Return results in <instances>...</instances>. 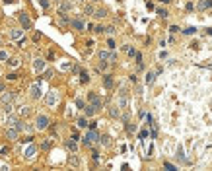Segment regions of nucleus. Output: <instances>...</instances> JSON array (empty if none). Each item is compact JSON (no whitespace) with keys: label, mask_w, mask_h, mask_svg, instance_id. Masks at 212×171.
I'll use <instances>...</instances> for the list:
<instances>
[{"label":"nucleus","mask_w":212,"mask_h":171,"mask_svg":"<svg viewBox=\"0 0 212 171\" xmlns=\"http://www.w3.org/2000/svg\"><path fill=\"white\" fill-rule=\"evenodd\" d=\"M92 142H99V134L95 132L94 128H92L90 132L84 136V144H86V146H92Z\"/></svg>","instance_id":"f257e3e1"},{"label":"nucleus","mask_w":212,"mask_h":171,"mask_svg":"<svg viewBox=\"0 0 212 171\" xmlns=\"http://www.w3.org/2000/svg\"><path fill=\"white\" fill-rule=\"evenodd\" d=\"M47 126H49V117L39 115V117H37V125H35V128H37V130H45Z\"/></svg>","instance_id":"f03ea898"},{"label":"nucleus","mask_w":212,"mask_h":171,"mask_svg":"<svg viewBox=\"0 0 212 171\" xmlns=\"http://www.w3.org/2000/svg\"><path fill=\"white\" fill-rule=\"evenodd\" d=\"M88 99H90V103L95 107V109H101V97H99L97 93H94V92H92L90 95H88Z\"/></svg>","instance_id":"7ed1b4c3"},{"label":"nucleus","mask_w":212,"mask_h":171,"mask_svg":"<svg viewBox=\"0 0 212 171\" xmlns=\"http://www.w3.org/2000/svg\"><path fill=\"white\" fill-rule=\"evenodd\" d=\"M19 23L24 25V29H29V27H31V19H29V16L25 14V12H19Z\"/></svg>","instance_id":"20e7f679"},{"label":"nucleus","mask_w":212,"mask_h":171,"mask_svg":"<svg viewBox=\"0 0 212 171\" xmlns=\"http://www.w3.org/2000/svg\"><path fill=\"white\" fill-rule=\"evenodd\" d=\"M29 93H31L33 99H39V97H41V88H39V84H33V86H31V92H29Z\"/></svg>","instance_id":"39448f33"},{"label":"nucleus","mask_w":212,"mask_h":171,"mask_svg":"<svg viewBox=\"0 0 212 171\" xmlns=\"http://www.w3.org/2000/svg\"><path fill=\"white\" fill-rule=\"evenodd\" d=\"M18 132H19V130L16 128V126H14V128H8V130H6V138H8V140H18Z\"/></svg>","instance_id":"423d86ee"},{"label":"nucleus","mask_w":212,"mask_h":171,"mask_svg":"<svg viewBox=\"0 0 212 171\" xmlns=\"http://www.w3.org/2000/svg\"><path fill=\"white\" fill-rule=\"evenodd\" d=\"M70 25H72L74 29H78V31H84V27H86L82 19H70Z\"/></svg>","instance_id":"0eeeda50"},{"label":"nucleus","mask_w":212,"mask_h":171,"mask_svg":"<svg viewBox=\"0 0 212 171\" xmlns=\"http://www.w3.org/2000/svg\"><path fill=\"white\" fill-rule=\"evenodd\" d=\"M103 86H105L107 89L113 88V78H111V74H105V76H103Z\"/></svg>","instance_id":"6e6552de"},{"label":"nucleus","mask_w":212,"mask_h":171,"mask_svg":"<svg viewBox=\"0 0 212 171\" xmlns=\"http://www.w3.org/2000/svg\"><path fill=\"white\" fill-rule=\"evenodd\" d=\"M212 8V0H200L198 2V10H208Z\"/></svg>","instance_id":"1a4fd4ad"},{"label":"nucleus","mask_w":212,"mask_h":171,"mask_svg":"<svg viewBox=\"0 0 212 171\" xmlns=\"http://www.w3.org/2000/svg\"><path fill=\"white\" fill-rule=\"evenodd\" d=\"M109 115L113 117V119H119V117H121V111H119V107H109Z\"/></svg>","instance_id":"9d476101"},{"label":"nucleus","mask_w":212,"mask_h":171,"mask_svg":"<svg viewBox=\"0 0 212 171\" xmlns=\"http://www.w3.org/2000/svg\"><path fill=\"white\" fill-rule=\"evenodd\" d=\"M66 148L70 150V152H76L78 150V146H76V140H66V144H64Z\"/></svg>","instance_id":"9b49d317"},{"label":"nucleus","mask_w":212,"mask_h":171,"mask_svg":"<svg viewBox=\"0 0 212 171\" xmlns=\"http://www.w3.org/2000/svg\"><path fill=\"white\" fill-rule=\"evenodd\" d=\"M16 99V93H4V95H2V101L4 103H12Z\"/></svg>","instance_id":"f8f14e48"},{"label":"nucleus","mask_w":212,"mask_h":171,"mask_svg":"<svg viewBox=\"0 0 212 171\" xmlns=\"http://www.w3.org/2000/svg\"><path fill=\"white\" fill-rule=\"evenodd\" d=\"M57 99H58V97H57V93H55V92H51V93L47 95V103H49V105H55V103H57Z\"/></svg>","instance_id":"ddd939ff"},{"label":"nucleus","mask_w":212,"mask_h":171,"mask_svg":"<svg viewBox=\"0 0 212 171\" xmlns=\"http://www.w3.org/2000/svg\"><path fill=\"white\" fill-rule=\"evenodd\" d=\"M35 152H37V148H35V146H29V148L25 150V157H27V159H31V157L35 156Z\"/></svg>","instance_id":"4468645a"},{"label":"nucleus","mask_w":212,"mask_h":171,"mask_svg":"<svg viewBox=\"0 0 212 171\" xmlns=\"http://www.w3.org/2000/svg\"><path fill=\"white\" fill-rule=\"evenodd\" d=\"M94 12H95V18H105V16H107V10H105V8H99V10H94Z\"/></svg>","instance_id":"2eb2a0df"},{"label":"nucleus","mask_w":212,"mask_h":171,"mask_svg":"<svg viewBox=\"0 0 212 171\" xmlns=\"http://www.w3.org/2000/svg\"><path fill=\"white\" fill-rule=\"evenodd\" d=\"M84 111H86V115H88V117H92V115H95L97 109H95L94 105H88V107H84Z\"/></svg>","instance_id":"dca6fc26"},{"label":"nucleus","mask_w":212,"mask_h":171,"mask_svg":"<svg viewBox=\"0 0 212 171\" xmlns=\"http://www.w3.org/2000/svg\"><path fill=\"white\" fill-rule=\"evenodd\" d=\"M80 163H82V162H80V157H78V156H72V157H70V165H72V167H80Z\"/></svg>","instance_id":"f3484780"},{"label":"nucleus","mask_w":212,"mask_h":171,"mask_svg":"<svg viewBox=\"0 0 212 171\" xmlns=\"http://www.w3.org/2000/svg\"><path fill=\"white\" fill-rule=\"evenodd\" d=\"M154 80H156V74H154V72H148V74H146V84L150 86V84H154Z\"/></svg>","instance_id":"a211bd4d"},{"label":"nucleus","mask_w":212,"mask_h":171,"mask_svg":"<svg viewBox=\"0 0 212 171\" xmlns=\"http://www.w3.org/2000/svg\"><path fill=\"white\" fill-rule=\"evenodd\" d=\"M99 142L103 144V146H109V144H111V138H109L107 134H105V136H99Z\"/></svg>","instance_id":"6ab92c4d"},{"label":"nucleus","mask_w":212,"mask_h":171,"mask_svg":"<svg viewBox=\"0 0 212 171\" xmlns=\"http://www.w3.org/2000/svg\"><path fill=\"white\" fill-rule=\"evenodd\" d=\"M70 8H72V6L68 4V2H61V8H58V12H68Z\"/></svg>","instance_id":"aec40b11"},{"label":"nucleus","mask_w":212,"mask_h":171,"mask_svg":"<svg viewBox=\"0 0 212 171\" xmlns=\"http://www.w3.org/2000/svg\"><path fill=\"white\" fill-rule=\"evenodd\" d=\"M19 115H29V107L27 105H22V107H19Z\"/></svg>","instance_id":"412c9836"},{"label":"nucleus","mask_w":212,"mask_h":171,"mask_svg":"<svg viewBox=\"0 0 212 171\" xmlns=\"http://www.w3.org/2000/svg\"><path fill=\"white\" fill-rule=\"evenodd\" d=\"M22 33H24L22 29H14V31H12V39H19L22 37Z\"/></svg>","instance_id":"4be33fe9"},{"label":"nucleus","mask_w":212,"mask_h":171,"mask_svg":"<svg viewBox=\"0 0 212 171\" xmlns=\"http://www.w3.org/2000/svg\"><path fill=\"white\" fill-rule=\"evenodd\" d=\"M78 126H80V128H86V126H88V120H86L84 117H82V119H78Z\"/></svg>","instance_id":"5701e85b"},{"label":"nucleus","mask_w":212,"mask_h":171,"mask_svg":"<svg viewBox=\"0 0 212 171\" xmlns=\"http://www.w3.org/2000/svg\"><path fill=\"white\" fill-rule=\"evenodd\" d=\"M43 66H45V62H43L41 58H39V60H35V70H43Z\"/></svg>","instance_id":"b1692460"},{"label":"nucleus","mask_w":212,"mask_h":171,"mask_svg":"<svg viewBox=\"0 0 212 171\" xmlns=\"http://www.w3.org/2000/svg\"><path fill=\"white\" fill-rule=\"evenodd\" d=\"M158 14H160V18H167V16H169V12H167V10H158Z\"/></svg>","instance_id":"393cba45"},{"label":"nucleus","mask_w":212,"mask_h":171,"mask_svg":"<svg viewBox=\"0 0 212 171\" xmlns=\"http://www.w3.org/2000/svg\"><path fill=\"white\" fill-rule=\"evenodd\" d=\"M12 109H14V105H12V103H4V111H6V113H12Z\"/></svg>","instance_id":"a878e982"},{"label":"nucleus","mask_w":212,"mask_h":171,"mask_svg":"<svg viewBox=\"0 0 212 171\" xmlns=\"http://www.w3.org/2000/svg\"><path fill=\"white\" fill-rule=\"evenodd\" d=\"M195 31H197L195 27H187V29H183V33H185V35H193Z\"/></svg>","instance_id":"bb28decb"},{"label":"nucleus","mask_w":212,"mask_h":171,"mask_svg":"<svg viewBox=\"0 0 212 171\" xmlns=\"http://www.w3.org/2000/svg\"><path fill=\"white\" fill-rule=\"evenodd\" d=\"M164 167H165V169H169V171H175V165H173V163H169V162H165Z\"/></svg>","instance_id":"cd10ccee"},{"label":"nucleus","mask_w":212,"mask_h":171,"mask_svg":"<svg viewBox=\"0 0 212 171\" xmlns=\"http://www.w3.org/2000/svg\"><path fill=\"white\" fill-rule=\"evenodd\" d=\"M80 80H82L84 84H86V82H90V76H88V72H82V78H80Z\"/></svg>","instance_id":"c85d7f7f"},{"label":"nucleus","mask_w":212,"mask_h":171,"mask_svg":"<svg viewBox=\"0 0 212 171\" xmlns=\"http://www.w3.org/2000/svg\"><path fill=\"white\" fill-rule=\"evenodd\" d=\"M103 31H107L109 35H113V33H115V27H113V25H109V27H103Z\"/></svg>","instance_id":"c756f323"},{"label":"nucleus","mask_w":212,"mask_h":171,"mask_svg":"<svg viewBox=\"0 0 212 171\" xmlns=\"http://www.w3.org/2000/svg\"><path fill=\"white\" fill-rule=\"evenodd\" d=\"M86 14H88V16H94V6H86Z\"/></svg>","instance_id":"7c9ffc66"},{"label":"nucleus","mask_w":212,"mask_h":171,"mask_svg":"<svg viewBox=\"0 0 212 171\" xmlns=\"http://www.w3.org/2000/svg\"><path fill=\"white\" fill-rule=\"evenodd\" d=\"M41 148H43V150H49V148H51V142H49V140H45V142L41 144Z\"/></svg>","instance_id":"2f4dec72"},{"label":"nucleus","mask_w":212,"mask_h":171,"mask_svg":"<svg viewBox=\"0 0 212 171\" xmlns=\"http://www.w3.org/2000/svg\"><path fill=\"white\" fill-rule=\"evenodd\" d=\"M8 58V53L6 51H0V62H2V60H6Z\"/></svg>","instance_id":"473e14b6"},{"label":"nucleus","mask_w":212,"mask_h":171,"mask_svg":"<svg viewBox=\"0 0 212 171\" xmlns=\"http://www.w3.org/2000/svg\"><path fill=\"white\" fill-rule=\"evenodd\" d=\"M92 157H94V162H97V159H99V152H97V150L92 152Z\"/></svg>","instance_id":"72a5a7b5"},{"label":"nucleus","mask_w":212,"mask_h":171,"mask_svg":"<svg viewBox=\"0 0 212 171\" xmlns=\"http://www.w3.org/2000/svg\"><path fill=\"white\" fill-rule=\"evenodd\" d=\"M107 45H109V49H111V51H113L115 47H117V45H115V41H113V39H109V41H107Z\"/></svg>","instance_id":"f704fd0d"},{"label":"nucleus","mask_w":212,"mask_h":171,"mask_svg":"<svg viewBox=\"0 0 212 171\" xmlns=\"http://www.w3.org/2000/svg\"><path fill=\"white\" fill-rule=\"evenodd\" d=\"M8 152H10V148H6V146L0 150V154H2V156H8Z\"/></svg>","instance_id":"c9c22d12"},{"label":"nucleus","mask_w":212,"mask_h":171,"mask_svg":"<svg viewBox=\"0 0 212 171\" xmlns=\"http://www.w3.org/2000/svg\"><path fill=\"white\" fill-rule=\"evenodd\" d=\"M94 31H95V33H101V31H103V27H101V25H95Z\"/></svg>","instance_id":"e433bc0d"},{"label":"nucleus","mask_w":212,"mask_h":171,"mask_svg":"<svg viewBox=\"0 0 212 171\" xmlns=\"http://www.w3.org/2000/svg\"><path fill=\"white\" fill-rule=\"evenodd\" d=\"M76 105L80 107V109H84V101H82V99H78V101H76Z\"/></svg>","instance_id":"4c0bfd02"},{"label":"nucleus","mask_w":212,"mask_h":171,"mask_svg":"<svg viewBox=\"0 0 212 171\" xmlns=\"http://www.w3.org/2000/svg\"><path fill=\"white\" fill-rule=\"evenodd\" d=\"M41 6H43V8H49V2H47V0H41Z\"/></svg>","instance_id":"58836bf2"},{"label":"nucleus","mask_w":212,"mask_h":171,"mask_svg":"<svg viewBox=\"0 0 212 171\" xmlns=\"http://www.w3.org/2000/svg\"><path fill=\"white\" fill-rule=\"evenodd\" d=\"M162 2H165V4H167V2H171V0H162Z\"/></svg>","instance_id":"ea45409f"},{"label":"nucleus","mask_w":212,"mask_h":171,"mask_svg":"<svg viewBox=\"0 0 212 171\" xmlns=\"http://www.w3.org/2000/svg\"><path fill=\"white\" fill-rule=\"evenodd\" d=\"M80 2H84V0H80Z\"/></svg>","instance_id":"a19ab883"}]
</instances>
